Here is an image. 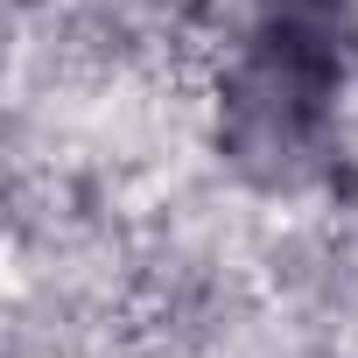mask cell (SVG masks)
Listing matches in <instances>:
<instances>
[{"instance_id": "1", "label": "cell", "mask_w": 358, "mask_h": 358, "mask_svg": "<svg viewBox=\"0 0 358 358\" xmlns=\"http://www.w3.org/2000/svg\"><path fill=\"white\" fill-rule=\"evenodd\" d=\"M358 50L344 0H253V22L225 85L232 155L267 176H302L323 141V106L337 99Z\"/></svg>"}]
</instances>
